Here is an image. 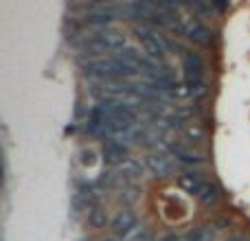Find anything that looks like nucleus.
<instances>
[{
	"label": "nucleus",
	"instance_id": "obj_1",
	"mask_svg": "<svg viewBox=\"0 0 250 241\" xmlns=\"http://www.w3.org/2000/svg\"><path fill=\"white\" fill-rule=\"evenodd\" d=\"M83 73L88 77L97 79V81H123L127 77H134L141 70L136 66L127 64L121 57L108 55V57H90L88 61H83Z\"/></svg>",
	"mask_w": 250,
	"mask_h": 241
},
{
	"label": "nucleus",
	"instance_id": "obj_2",
	"mask_svg": "<svg viewBox=\"0 0 250 241\" xmlns=\"http://www.w3.org/2000/svg\"><path fill=\"white\" fill-rule=\"evenodd\" d=\"M180 61H182V73H185V86L193 99H202L207 97L208 88L204 81V61L198 53L193 51H180Z\"/></svg>",
	"mask_w": 250,
	"mask_h": 241
},
{
	"label": "nucleus",
	"instance_id": "obj_3",
	"mask_svg": "<svg viewBox=\"0 0 250 241\" xmlns=\"http://www.w3.org/2000/svg\"><path fill=\"white\" fill-rule=\"evenodd\" d=\"M82 48L90 55H99V53H114L117 55L119 51L125 48V35L114 29H101L95 33H88L82 40Z\"/></svg>",
	"mask_w": 250,
	"mask_h": 241
},
{
	"label": "nucleus",
	"instance_id": "obj_4",
	"mask_svg": "<svg viewBox=\"0 0 250 241\" xmlns=\"http://www.w3.org/2000/svg\"><path fill=\"white\" fill-rule=\"evenodd\" d=\"M134 33H136L141 46L145 48L147 57H149L151 61H156V64H163L165 53H167V42L160 38L158 31L147 24H141V26H134Z\"/></svg>",
	"mask_w": 250,
	"mask_h": 241
},
{
	"label": "nucleus",
	"instance_id": "obj_5",
	"mask_svg": "<svg viewBox=\"0 0 250 241\" xmlns=\"http://www.w3.org/2000/svg\"><path fill=\"white\" fill-rule=\"evenodd\" d=\"M145 167L149 169L156 178H171L173 173H176V164L165 154H149L145 158Z\"/></svg>",
	"mask_w": 250,
	"mask_h": 241
},
{
	"label": "nucleus",
	"instance_id": "obj_6",
	"mask_svg": "<svg viewBox=\"0 0 250 241\" xmlns=\"http://www.w3.org/2000/svg\"><path fill=\"white\" fill-rule=\"evenodd\" d=\"M101 156L108 164H119L121 167L123 162H127V147L123 142H117V141H105L101 145Z\"/></svg>",
	"mask_w": 250,
	"mask_h": 241
},
{
	"label": "nucleus",
	"instance_id": "obj_7",
	"mask_svg": "<svg viewBox=\"0 0 250 241\" xmlns=\"http://www.w3.org/2000/svg\"><path fill=\"white\" fill-rule=\"evenodd\" d=\"M185 35L191 40V42L200 44V46H211V33L208 29L198 20H189L185 24Z\"/></svg>",
	"mask_w": 250,
	"mask_h": 241
},
{
	"label": "nucleus",
	"instance_id": "obj_8",
	"mask_svg": "<svg viewBox=\"0 0 250 241\" xmlns=\"http://www.w3.org/2000/svg\"><path fill=\"white\" fill-rule=\"evenodd\" d=\"M167 147H169V154L176 156V158L185 164H202V160H204L202 154H198V151L180 145V142H167Z\"/></svg>",
	"mask_w": 250,
	"mask_h": 241
},
{
	"label": "nucleus",
	"instance_id": "obj_9",
	"mask_svg": "<svg viewBox=\"0 0 250 241\" xmlns=\"http://www.w3.org/2000/svg\"><path fill=\"white\" fill-rule=\"evenodd\" d=\"M180 134L185 141H189L193 145V142H202L207 138V127L198 120H187V123L180 125Z\"/></svg>",
	"mask_w": 250,
	"mask_h": 241
},
{
	"label": "nucleus",
	"instance_id": "obj_10",
	"mask_svg": "<svg viewBox=\"0 0 250 241\" xmlns=\"http://www.w3.org/2000/svg\"><path fill=\"white\" fill-rule=\"evenodd\" d=\"M204 184H207V182H204L202 176L195 171H187L178 178V186H180L182 191H187V193H193V195H198Z\"/></svg>",
	"mask_w": 250,
	"mask_h": 241
},
{
	"label": "nucleus",
	"instance_id": "obj_11",
	"mask_svg": "<svg viewBox=\"0 0 250 241\" xmlns=\"http://www.w3.org/2000/svg\"><path fill=\"white\" fill-rule=\"evenodd\" d=\"M134 226H136V217L129 211H119L117 217L112 220V230L117 235H129L134 230Z\"/></svg>",
	"mask_w": 250,
	"mask_h": 241
},
{
	"label": "nucleus",
	"instance_id": "obj_12",
	"mask_svg": "<svg viewBox=\"0 0 250 241\" xmlns=\"http://www.w3.org/2000/svg\"><path fill=\"white\" fill-rule=\"evenodd\" d=\"M195 198H198L204 206H213V204H217V200H220V186L213 184V182H207Z\"/></svg>",
	"mask_w": 250,
	"mask_h": 241
},
{
	"label": "nucleus",
	"instance_id": "obj_13",
	"mask_svg": "<svg viewBox=\"0 0 250 241\" xmlns=\"http://www.w3.org/2000/svg\"><path fill=\"white\" fill-rule=\"evenodd\" d=\"M119 173H121V176H125L127 178V180H132V178H138L143 173V167L138 162H134V160H127V162H123L121 167L117 169Z\"/></svg>",
	"mask_w": 250,
	"mask_h": 241
},
{
	"label": "nucleus",
	"instance_id": "obj_14",
	"mask_svg": "<svg viewBox=\"0 0 250 241\" xmlns=\"http://www.w3.org/2000/svg\"><path fill=\"white\" fill-rule=\"evenodd\" d=\"M88 224H90L92 228H104V226L108 224V215H105V211H101V208H92V211H88Z\"/></svg>",
	"mask_w": 250,
	"mask_h": 241
},
{
	"label": "nucleus",
	"instance_id": "obj_15",
	"mask_svg": "<svg viewBox=\"0 0 250 241\" xmlns=\"http://www.w3.org/2000/svg\"><path fill=\"white\" fill-rule=\"evenodd\" d=\"M82 164H86V167H92V164L97 162V154L92 149H82Z\"/></svg>",
	"mask_w": 250,
	"mask_h": 241
},
{
	"label": "nucleus",
	"instance_id": "obj_16",
	"mask_svg": "<svg viewBox=\"0 0 250 241\" xmlns=\"http://www.w3.org/2000/svg\"><path fill=\"white\" fill-rule=\"evenodd\" d=\"M104 241H119V239H104Z\"/></svg>",
	"mask_w": 250,
	"mask_h": 241
},
{
	"label": "nucleus",
	"instance_id": "obj_17",
	"mask_svg": "<svg viewBox=\"0 0 250 241\" xmlns=\"http://www.w3.org/2000/svg\"><path fill=\"white\" fill-rule=\"evenodd\" d=\"M244 241H250V239H244Z\"/></svg>",
	"mask_w": 250,
	"mask_h": 241
}]
</instances>
